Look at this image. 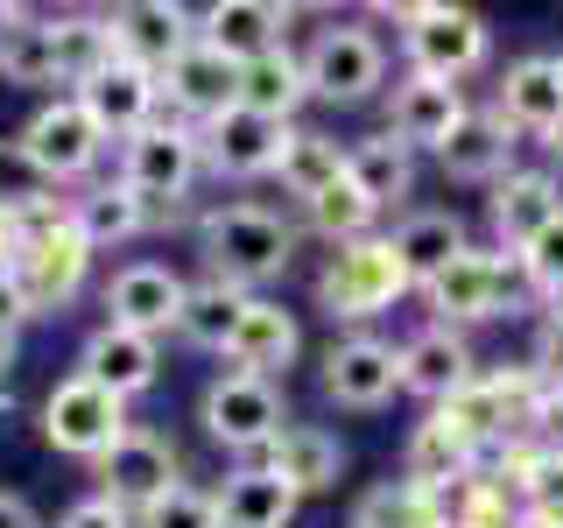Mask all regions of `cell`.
I'll use <instances>...</instances> for the list:
<instances>
[{
  "label": "cell",
  "instance_id": "1",
  "mask_svg": "<svg viewBox=\"0 0 563 528\" xmlns=\"http://www.w3.org/2000/svg\"><path fill=\"white\" fill-rule=\"evenodd\" d=\"M8 275L22 282L29 317L64 310L70 296L85 289V275H92V246H85L78 226H70V198L43 190V198H29L22 211H14V261H8Z\"/></svg>",
  "mask_w": 563,
  "mask_h": 528
},
{
  "label": "cell",
  "instance_id": "2",
  "mask_svg": "<svg viewBox=\"0 0 563 528\" xmlns=\"http://www.w3.org/2000/svg\"><path fill=\"white\" fill-rule=\"evenodd\" d=\"M198 261L211 282H233V289H268L275 275H289L296 261V226L282 219L275 205L233 198V205H211L198 219Z\"/></svg>",
  "mask_w": 563,
  "mask_h": 528
},
{
  "label": "cell",
  "instance_id": "3",
  "mask_svg": "<svg viewBox=\"0 0 563 528\" xmlns=\"http://www.w3.org/2000/svg\"><path fill=\"white\" fill-rule=\"evenodd\" d=\"M416 282L401 268V254L387 246V233H366L352 246H331V261L317 268V310L331 324H366V317L395 310Z\"/></svg>",
  "mask_w": 563,
  "mask_h": 528
},
{
  "label": "cell",
  "instance_id": "4",
  "mask_svg": "<svg viewBox=\"0 0 563 528\" xmlns=\"http://www.w3.org/2000/svg\"><path fill=\"white\" fill-rule=\"evenodd\" d=\"M401 22V57H409L416 78H472L486 57H493V29L486 14L472 8H451V0H422V8H387Z\"/></svg>",
  "mask_w": 563,
  "mask_h": 528
},
{
  "label": "cell",
  "instance_id": "5",
  "mask_svg": "<svg viewBox=\"0 0 563 528\" xmlns=\"http://www.w3.org/2000/svg\"><path fill=\"white\" fill-rule=\"evenodd\" d=\"M198 169H205V148H198V128L190 120H163L155 113L141 134L120 141V184L134 190L141 205L163 219V211H176V198H190V184H198Z\"/></svg>",
  "mask_w": 563,
  "mask_h": 528
},
{
  "label": "cell",
  "instance_id": "6",
  "mask_svg": "<svg viewBox=\"0 0 563 528\" xmlns=\"http://www.w3.org/2000/svg\"><path fill=\"white\" fill-rule=\"evenodd\" d=\"M515 289H521V261L515 254H500V246H465L444 275L422 282V304L437 310L430 324L465 331V324H493V317H507V310H515Z\"/></svg>",
  "mask_w": 563,
  "mask_h": 528
},
{
  "label": "cell",
  "instance_id": "7",
  "mask_svg": "<svg viewBox=\"0 0 563 528\" xmlns=\"http://www.w3.org/2000/svg\"><path fill=\"white\" fill-rule=\"evenodd\" d=\"M303 85L310 99L331 106H360L387 85V43L366 22H324L303 50Z\"/></svg>",
  "mask_w": 563,
  "mask_h": 528
},
{
  "label": "cell",
  "instance_id": "8",
  "mask_svg": "<svg viewBox=\"0 0 563 528\" xmlns=\"http://www.w3.org/2000/svg\"><path fill=\"white\" fill-rule=\"evenodd\" d=\"M14 141H22V155L35 163V176H43L49 190L85 184V176L99 169V155L113 148V141L99 134V120L85 113V99H70V92L35 106V113H29V128L14 134Z\"/></svg>",
  "mask_w": 563,
  "mask_h": 528
},
{
  "label": "cell",
  "instance_id": "9",
  "mask_svg": "<svg viewBox=\"0 0 563 528\" xmlns=\"http://www.w3.org/2000/svg\"><path fill=\"white\" fill-rule=\"evenodd\" d=\"M134 422H128V402H113L106 387H92L85 374H64L57 387L43 395V444L49 451H64V458H99L128 437Z\"/></svg>",
  "mask_w": 563,
  "mask_h": 528
},
{
  "label": "cell",
  "instance_id": "10",
  "mask_svg": "<svg viewBox=\"0 0 563 528\" xmlns=\"http://www.w3.org/2000/svg\"><path fill=\"white\" fill-rule=\"evenodd\" d=\"M198 422H205L211 444L254 458V451H268L282 437L289 416H282V387L275 381H254V374H233V366H225V374H211V387H205Z\"/></svg>",
  "mask_w": 563,
  "mask_h": 528
},
{
  "label": "cell",
  "instance_id": "11",
  "mask_svg": "<svg viewBox=\"0 0 563 528\" xmlns=\"http://www.w3.org/2000/svg\"><path fill=\"white\" fill-rule=\"evenodd\" d=\"M176 486H184V458H176V444L163 430H148V422H134V430L99 458V493L113 507H128V515H148Z\"/></svg>",
  "mask_w": 563,
  "mask_h": 528
},
{
  "label": "cell",
  "instance_id": "12",
  "mask_svg": "<svg viewBox=\"0 0 563 528\" xmlns=\"http://www.w3.org/2000/svg\"><path fill=\"white\" fill-rule=\"evenodd\" d=\"M296 120H268V113H246V106H225L219 120L198 128V148H205V169L211 176H275L282 148H289Z\"/></svg>",
  "mask_w": 563,
  "mask_h": 528
},
{
  "label": "cell",
  "instance_id": "13",
  "mask_svg": "<svg viewBox=\"0 0 563 528\" xmlns=\"http://www.w3.org/2000/svg\"><path fill=\"white\" fill-rule=\"evenodd\" d=\"M324 395L339 409H387L401 395V345L374 339V331H345L324 352Z\"/></svg>",
  "mask_w": 563,
  "mask_h": 528
},
{
  "label": "cell",
  "instance_id": "14",
  "mask_svg": "<svg viewBox=\"0 0 563 528\" xmlns=\"http://www.w3.org/2000/svg\"><path fill=\"white\" fill-rule=\"evenodd\" d=\"M184 289L190 282L169 261H128V268H113V282H106V324L141 331V339L163 345V331H176V317H184Z\"/></svg>",
  "mask_w": 563,
  "mask_h": 528
},
{
  "label": "cell",
  "instance_id": "15",
  "mask_svg": "<svg viewBox=\"0 0 563 528\" xmlns=\"http://www.w3.org/2000/svg\"><path fill=\"white\" fill-rule=\"evenodd\" d=\"M106 22H113V50H120V57L141 64V70H155V78L198 43V14L176 8V0H120Z\"/></svg>",
  "mask_w": 563,
  "mask_h": 528
},
{
  "label": "cell",
  "instance_id": "16",
  "mask_svg": "<svg viewBox=\"0 0 563 528\" xmlns=\"http://www.w3.org/2000/svg\"><path fill=\"white\" fill-rule=\"evenodd\" d=\"M163 106H169L176 120H190V128L219 120L225 106H240V64L219 57L211 43H190L184 57L163 70Z\"/></svg>",
  "mask_w": 563,
  "mask_h": 528
},
{
  "label": "cell",
  "instance_id": "17",
  "mask_svg": "<svg viewBox=\"0 0 563 528\" xmlns=\"http://www.w3.org/2000/svg\"><path fill=\"white\" fill-rule=\"evenodd\" d=\"M465 120V92L457 85H444V78H401L395 85V99H387V134L401 141L409 155H444V141H451V128Z\"/></svg>",
  "mask_w": 563,
  "mask_h": 528
},
{
  "label": "cell",
  "instance_id": "18",
  "mask_svg": "<svg viewBox=\"0 0 563 528\" xmlns=\"http://www.w3.org/2000/svg\"><path fill=\"white\" fill-rule=\"evenodd\" d=\"M78 374L92 387H106L113 402H134V395H148V387L163 381V345L141 339V331L99 324L92 339H85V352H78Z\"/></svg>",
  "mask_w": 563,
  "mask_h": 528
},
{
  "label": "cell",
  "instance_id": "19",
  "mask_svg": "<svg viewBox=\"0 0 563 528\" xmlns=\"http://www.w3.org/2000/svg\"><path fill=\"white\" fill-rule=\"evenodd\" d=\"M556 211H563V190H556L550 169H507L500 184H493V198H486L493 246H500V254H521V246L536 240Z\"/></svg>",
  "mask_w": 563,
  "mask_h": 528
},
{
  "label": "cell",
  "instance_id": "20",
  "mask_svg": "<svg viewBox=\"0 0 563 528\" xmlns=\"http://www.w3.org/2000/svg\"><path fill=\"white\" fill-rule=\"evenodd\" d=\"M479 381V360H472L465 331L451 324H422L409 345H401V395H422L437 409V402H451L457 387Z\"/></svg>",
  "mask_w": 563,
  "mask_h": 528
},
{
  "label": "cell",
  "instance_id": "21",
  "mask_svg": "<svg viewBox=\"0 0 563 528\" xmlns=\"http://www.w3.org/2000/svg\"><path fill=\"white\" fill-rule=\"evenodd\" d=\"M70 99H85V113L99 120L106 141H128V134H141L155 113H163V78L120 57L113 70H99V78L85 85V92H70Z\"/></svg>",
  "mask_w": 563,
  "mask_h": 528
},
{
  "label": "cell",
  "instance_id": "22",
  "mask_svg": "<svg viewBox=\"0 0 563 528\" xmlns=\"http://www.w3.org/2000/svg\"><path fill=\"white\" fill-rule=\"evenodd\" d=\"M296 352H303V331H296V317L282 310L275 296H254V304L240 310V331L225 339V360H233V374H254V381L289 374Z\"/></svg>",
  "mask_w": 563,
  "mask_h": 528
},
{
  "label": "cell",
  "instance_id": "23",
  "mask_svg": "<svg viewBox=\"0 0 563 528\" xmlns=\"http://www.w3.org/2000/svg\"><path fill=\"white\" fill-rule=\"evenodd\" d=\"M493 113L515 134H550L563 120V57H515L500 70V92H493Z\"/></svg>",
  "mask_w": 563,
  "mask_h": 528
},
{
  "label": "cell",
  "instance_id": "24",
  "mask_svg": "<svg viewBox=\"0 0 563 528\" xmlns=\"http://www.w3.org/2000/svg\"><path fill=\"white\" fill-rule=\"evenodd\" d=\"M261 465L275 472L282 486L303 501V493H331L339 486V472H345V444L324 430V422H282V437L268 451H261Z\"/></svg>",
  "mask_w": 563,
  "mask_h": 528
},
{
  "label": "cell",
  "instance_id": "25",
  "mask_svg": "<svg viewBox=\"0 0 563 528\" xmlns=\"http://www.w3.org/2000/svg\"><path fill=\"white\" fill-rule=\"evenodd\" d=\"M444 176L451 184H500L507 169H515V128H507L493 106H465V120L451 128V141H444Z\"/></svg>",
  "mask_w": 563,
  "mask_h": 528
},
{
  "label": "cell",
  "instance_id": "26",
  "mask_svg": "<svg viewBox=\"0 0 563 528\" xmlns=\"http://www.w3.org/2000/svg\"><path fill=\"white\" fill-rule=\"evenodd\" d=\"M289 22L296 14L275 8V0H219V8L198 14V43H211L219 57L246 64V57H261V50L289 43Z\"/></svg>",
  "mask_w": 563,
  "mask_h": 528
},
{
  "label": "cell",
  "instance_id": "27",
  "mask_svg": "<svg viewBox=\"0 0 563 528\" xmlns=\"http://www.w3.org/2000/svg\"><path fill=\"white\" fill-rule=\"evenodd\" d=\"M387 246L401 254V268H409V282L422 289L430 275H444L457 254L472 246V233H465V219H457L451 205H430V211H401V226L387 233Z\"/></svg>",
  "mask_w": 563,
  "mask_h": 528
},
{
  "label": "cell",
  "instance_id": "28",
  "mask_svg": "<svg viewBox=\"0 0 563 528\" xmlns=\"http://www.w3.org/2000/svg\"><path fill=\"white\" fill-rule=\"evenodd\" d=\"M479 465H486V458L472 451V444H457V437H451L437 416H422L416 430H409V444H401V480L444 493V501H451L465 480H479Z\"/></svg>",
  "mask_w": 563,
  "mask_h": 528
},
{
  "label": "cell",
  "instance_id": "29",
  "mask_svg": "<svg viewBox=\"0 0 563 528\" xmlns=\"http://www.w3.org/2000/svg\"><path fill=\"white\" fill-rule=\"evenodd\" d=\"M70 226H78V240L92 246V254H106V246H128V240H141L155 226V211L134 198L128 184H85L78 198H70Z\"/></svg>",
  "mask_w": 563,
  "mask_h": 528
},
{
  "label": "cell",
  "instance_id": "30",
  "mask_svg": "<svg viewBox=\"0 0 563 528\" xmlns=\"http://www.w3.org/2000/svg\"><path fill=\"white\" fill-rule=\"evenodd\" d=\"M345 184L374 211H395V205H409V190H416V155L401 148L395 134H366V141L345 148Z\"/></svg>",
  "mask_w": 563,
  "mask_h": 528
},
{
  "label": "cell",
  "instance_id": "31",
  "mask_svg": "<svg viewBox=\"0 0 563 528\" xmlns=\"http://www.w3.org/2000/svg\"><path fill=\"white\" fill-rule=\"evenodd\" d=\"M49 57H57V85L85 92L99 70L120 64L113 22H106V14H49Z\"/></svg>",
  "mask_w": 563,
  "mask_h": 528
},
{
  "label": "cell",
  "instance_id": "32",
  "mask_svg": "<svg viewBox=\"0 0 563 528\" xmlns=\"http://www.w3.org/2000/svg\"><path fill=\"white\" fill-rule=\"evenodd\" d=\"M211 501H219V528H289L296 521V493L282 486L268 465L225 472V486L211 493Z\"/></svg>",
  "mask_w": 563,
  "mask_h": 528
},
{
  "label": "cell",
  "instance_id": "33",
  "mask_svg": "<svg viewBox=\"0 0 563 528\" xmlns=\"http://www.w3.org/2000/svg\"><path fill=\"white\" fill-rule=\"evenodd\" d=\"M303 99H310V85H303V50L275 43V50H261V57L240 64V106H246V113L296 120V106H303Z\"/></svg>",
  "mask_w": 563,
  "mask_h": 528
},
{
  "label": "cell",
  "instance_id": "34",
  "mask_svg": "<svg viewBox=\"0 0 563 528\" xmlns=\"http://www.w3.org/2000/svg\"><path fill=\"white\" fill-rule=\"evenodd\" d=\"M0 78L22 85V92L57 85V57H49V14L0 8Z\"/></svg>",
  "mask_w": 563,
  "mask_h": 528
},
{
  "label": "cell",
  "instance_id": "35",
  "mask_svg": "<svg viewBox=\"0 0 563 528\" xmlns=\"http://www.w3.org/2000/svg\"><path fill=\"white\" fill-rule=\"evenodd\" d=\"M352 528H451V501L409 480H380L352 501Z\"/></svg>",
  "mask_w": 563,
  "mask_h": 528
},
{
  "label": "cell",
  "instance_id": "36",
  "mask_svg": "<svg viewBox=\"0 0 563 528\" xmlns=\"http://www.w3.org/2000/svg\"><path fill=\"white\" fill-rule=\"evenodd\" d=\"M254 304L246 289H233V282H190L184 289V317H176V339L198 345V352H225V339L240 331V310Z\"/></svg>",
  "mask_w": 563,
  "mask_h": 528
},
{
  "label": "cell",
  "instance_id": "37",
  "mask_svg": "<svg viewBox=\"0 0 563 528\" xmlns=\"http://www.w3.org/2000/svg\"><path fill=\"white\" fill-rule=\"evenodd\" d=\"M275 176H282V190H289L296 205H310V198H324L331 184H345V148L331 134H317V128H296L289 148H282V163H275Z\"/></svg>",
  "mask_w": 563,
  "mask_h": 528
},
{
  "label": "cell",
  "instance_id": "38",
  "mask_svg": "<svg viewBox=\"0 0 563 528\" xmlns=\"http://www.w3.org/2000/svg\"><path fill=\"white\" fill-rule=\"evenodd\" d=\"M374 219H380V211L366 205L352 184H331L324 198H310V205H303V226H310L317 240H331V246H352V240H366V233H374Z\"/></svg>",
  "mask_w": 563,
  "mask_h": 528
},
{
  "label": "cell",
  "instance_id": "39",
  "mask_svg": "<svg viewBox=\"0 0 563 528\" xmlns=\"http://www.w3.org/2000/svg\"><path fill=\"white\" fill-rule=\"evenodd\" d=\"M134 528H219V501L198 486H176L169 501H155L148 515H134Z\"/></svg>",
  "mask_w": 563,
  "mask_h": 528
},
{
  "label": "cell",
  "instance_id": "40",
  "mask_svg": "<svg viewBox=\"0 0 563 528\" xmlns=\"http://www.w3.org/2000/svg\"><path fill=\"white\" fill-rule=\"evenodd\" d=\"M515 261H521V282H528L536 296H542V289H556V282H563V211H556V219L521 246Z\"/></svg>",
  "mask_w": 563,
  "mask_h": 528
},
{
  "label": "cell",
  "instance_id": "41",
  "mask_svg": "<svg viewBox=\"0 0 563 528\" xmlns=\"http://www.w3.org/2000/svg\"><path fill=\"white\" fill-rule=\"evenodd\" d=\"M43 176H35V163L22 155V141H0V205L8 211H22L29 198H43Z\"/></svg>",
  "mask_w": 563,
  "mask_h": 528
},
{
  "label": "cell",
  "instance_id": "42",
  "mask_svg": "<svg viewBox=\"0 0 563 528\" xmlns=\"http://www.w3.org/2000/svg\"><path fill=\"white\" fill-rule=\"evenodd\" d=\"M521 507H528V515L563 521V451H542L536 458V472H528V486H521Z\"/></svg>",
  "mask_w": 563,
  "mask_h": 528
},
{
  "label": "cell",
  "instance_id": "43",
  "mask_svg": "<svg viewBox=\"0 0 563 528\" xmlns=\"http://www.w3.org/2000/svg\"><path fill=\"white\" fill-rule=\"evenodd\" d=\"M528 374L542 387H563V324L556 317H542L536 324V345H528Z\"/></svg>",
  "mask_w": 563,
  "mask_h": 528
},
{
  "label": "cell",
  "instance_id": "44",
  "mask_svg": "<svg viewBox=\"0 0 563 528\" xmlns=\"http://www.w3.org/2000/svg\"><path fill=\"white\" fill-rule=\"evenodd\" d=\"M57 528H134V515H128V507H113L106 493H92V501H78Z\"/></svg>",
  "mask_w": 563,
  "mask_h": 528
},
{
  "label": "cell",
  "instance_id": "45",
  "mask_svg": "<svg viewBox=\"0 0 563 528\" xmlns=\"http://www.w3.org/2000/svg\"><path fill=\"white\" fill-rule=\"evenodd\" d=\"M536 437L542 451H563V387H550V395H542V409H536Z\"/></svg>",
  "mask_w": 563,
  "mask_h": 528
},
{
  "label": "cell",
  "instance_id": "46",
  "mask_svg": "<svg viewBox=\"0 0 563 528\" xmlns=\"http://www.w3.org/2000/svg\"><path fill=\"white\" fill-rule=\"evenodd\" d=\"M22 324H29V296H22V282L0 268V331H22Z\"/></svg>",
  "mask_w": 563,
  "mask_h": 528
},
{
  "label": "cell",
  "instance_id": "47",
  "mask_svg": "<svg viewBox=\"0 0 563 528\" xmlns=\"http://www.w3.org/2000/svg\"><path fill=\"white\" fill-rule=\"evenodd\" d=\"M0 528H43V521H35V507L22 493H0Z\"/></svg>",
  "mask_w": 563,
  "mask_h": 528
},
{
  "label": "cell",
  "instance_id": "48",
  "mask_svg": "<svg viewBox=\"0 0 563 528\" xmlns=\"http://www.w3.org/2000/svg\"><path fill=\"white\" fill-rule=\"evenodd\" d=\"M8 261H14V211L0 205V268H8Z\"/></svg>",
  "mask_w": 563,
  "mask_h": 528
},
{
  "label": "cell",
  "instance_id": "49",
  "mask_svg": "<svg viewBox=\"0 0 563 528\" xmlns=\"http://www.w3.org/2000/svg\"><path fill=\"white\" fill-rule=\"evenodd\" d=\"M542 317H556V324H563V282H556V289H542Z\"/></svg>",
  "mask_w": 563,
  "mask_h": 528
},
{
  "label": "cell",
  "instance_id": "50",
  "mask_svg": "<svg viewBox=\"0 0 563 528\" xmlns=\"http://www.w3.org/2000/svg\"><path fill=\"white\" fill-rule=\"evenodd\" d=\"M515 528H563V521H550V515H528V507H521V515H515Z\"/></svg>",
  "mask_w": 563,
  "mask_h": 528
},
{
  "label": "cell",
  "instance_id": "51",
  "mask_svg": "<svg viewBox=\"0 0 563 528\" xmlns=\"http://www.w3.org/2000/svg\"><path fill=\"white\" fill-rule=\"evenodd\" d=\"M542 148H550V155H556V163H563V120H556V128H550V134H542Z\"/></svg>",
  "mask_w": 563,
  "mask_h": 528
},
{
  "label": "cell",
  "instance_id": "52",
  "mask_svg": "<svg viewBox=\"0 0 563 528\" xmlns=\"http://www.w3.org/2000/svg\"><path fill=\"white\" fill-rule=\"evenodd\" d=\"M14 366V331H0V374Z\"/></svg>",
  "mask_w": 563,
  "mask_h": 528
},
{
  "label": "cell",
  "instance_id": "53",
  "mask_svg": "<svg viewBox=\"0 0 563 528\" xmlns=\"http://www.w3.org/2000/svg\"><path fill=\"white\" fill-rule=\"evenodd\" d=\"M14 416V395H8V387H0V422H8Z\"/></svg>",
  "mask_w": 563,
  "mask_h": 528
}]
</instances>
